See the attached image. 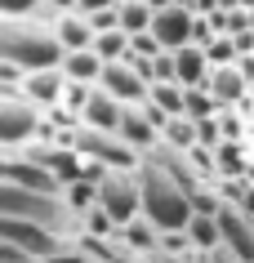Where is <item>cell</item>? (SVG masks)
I'll use <instances>...</instances> for the list:
<instances>
[{
	"label": "cell",
	"mask_w": 254,
	"mask_h": 263,
	"mask_svg": "<svg viewBox=\"0 0 254 263\" xmlns=\"http://www.w3.org/2000/svg\"><path fill=\"white\" fill-rule=\"evenodd\" d=\"M0 58H9L27 71L41 67H63L67 49L58 45L54 23H41V18H0Z\"/></svg>",
	"instance_id": "cell-1"
},
{
	"label": "cell",
	"mask_w": 254,
	"mask_h": 263,
	"mask_svg": "<svg viewBox=\"0 0 254 263\" xmlns=\"http://www.w3.org/2000/svg\"><path fill=\"white\" fill-rule=\"evenodd\" d=\"M0 214H14V219H31L58 232L63 241H81V214L67 205L63 192H27L14 183H0Z\"/></svg>",
	"instance_id": "cell-2"
},
{
	"label": "cell",
	"mask_w": 254,
	"mask_h": 263,
	"mask_svg": "<svg viewBox=\"0 0 254 263\" xmlns=\"http://www.w3.org/2000/svg\"><path fill=\"white\" fill-rule=\"evenodd\" d=\"M139 183H143V214H147L161 232L187 228V219H192V192H187L183 183L169 179L165 170L152 165V161L139 165Z\"/></svg>",
	"instance_id": "cell-3"
},
{
	"label": "cell",
	"mask_w": 254,
	"mask_h": 263,
	"mask_svg": "<svg viewBox=\"0 0 254 263\" xmlns=\"http://www.w3.org/2000/svg\"><path fill=\"white\" fill-rule=\"evenodd\" d=\"M45 129V107L31 103L27 94H5L0 98V147H27Z\"/></svg>",
	"instance_id": "cell-4"
},
{
	"label": "cell",
	"mask_w": 254,
	"mask_h": 263,
	"mask_svg": "<svg viewBox=\"0 0 254 263\" xmlns=\"http://www.w3.org/2000/svg\"><path fill=\"white\" fill-rule=\"evenodd\" d=\"M71 143H76V152L89 156V161H99V165L107 170H139L143 156L129 147L121 134H107V129H89V125H81L76 134H71Z\"/></svg>",
	"instance_id": "cell-5"
},
{
	"label": "cell",
	"mask_w": 254,
	"mask_h": 263,
	"mask_svg": "<svg viewBox=\"0 0 254 263\" xmlns=\"http://www.w3.org/2000/svg\"><path fill=\"white\" fill-rule=\"evenodd\" d=\"M99 205L112 214L116 223H129L143 214V183L139 170H107V179L99 183Z\"/></svg>",
	"instance_id": "cell-6"
},
{
	"label": "cell",
	"mask_w": 254,
	"mask_h": 263,
	"mask_svg": "<svg viewBox=\"0 0 254 263\" xmlns=\"http://www.w3.org/2000/svg\"><path fill=\"white\" fill-rule=\"evenodd\" d=\"M0 241H14V246L31 250L36 259H54L63 246H71V241H63L58 232H49V228H41V223H31V219H14V214H0Z\"/></svg>",
	"instance_id": "cell-7"
},
{
	"label": "cell",
	"mask_w": 254,
	"mask_h": 263,
	"mask_svg": "<svg viewBox=\"0 0 254 263\" xmlns=\"http://www.w3.org/2000/svg\"><path fill=\"white\" fill-rule=\"evenodd\" d=\"M99 85L107 89V94H116L125 107H139V103H147V94H152V85L139 76V67L129 63V58H121V63H107L99 76Z\"/></svg>",
	"instance_id": "cell-8"
},
{
	"label": "cell",
	"mask_w": 254,
	"mask_h": 263,
	"mask_svg": "<svg viewBox=\"0 0 254 263\" xmlns=\"http://www.w3.org/2000/svg\"><path fill=\"white\" fill-rule=\"evenodd\" d=\"M192 27H197V9L192 5H169V9H156L152 18V36L165 49H183V45H192Z\"/></svg>",
	"instance_id": "cell-9"
},
{
	"label": "cell",
	"mask_w": 254,
	"mask_h": 263,
	"mask_svg": "<svg viewBox=\"0 0 254 263\" xmlns=\"http://www.w3.org/2000/svg\"><path fill=\"white\" fill-rule=\"evenodd\" d=\"M23 94L31 103H41V107H58L63 94H67V71L63 67H41V71H27V81H23Z\"/></svg>",
	"instance_id": "cell-10"
},
{
	"label": "cell",
	"mask_w": 254,
	"mask_h": 263,
	"mask_svg": "<svg viewBox=\"0 0 254 263\" xmlns=\"http://www.w3.org/2000/svg\"><path fill=\"white\" fill-rule=\"evenodd\" d=\"M81 116H85V125H89V129H107V134H116V129H121V121H125V103H121L116 94H107L103 85H94V98L85 103Z\"/></svg>",
	"instance_id": "cell-11"
},
{
	"label": "cell",
	"mask_w": 254,
	"mask_h": 263,
	"mask_svg": "<svg viewBox=\"0 0 254 263\" xmlns=\"http://www.w3.org/2000/svg\"><path fill=\"white\" fill-rule=\"evenodd\" d=\"M210 89H214V98H219L223 107H241V103L250 98L254 81L237 67V63H227V67H214L210 71Z\"/></svg>",
	"instance_id": "cell-12"
},
{
	"label": "cell",
	"mask_w": 254,
	"mask_h": 263,
	"mask_svg": "<svg viewBox=\"0 0 254 263\" xmlns=\"http://www.w3.org/2000/svg\"><path fill=\"white\" fill-rule=\"evenodd\" d=\"M116 134H121V139H125L139 156H147L156 143H161V129L143 116V107H125V121H121V129H116Z\"/></svg>",
	"instance_id": "cell-13"
},
{
	"label": "cell",
	"mask_w": 254,
	"mask_h": 263,
	"mask_svg": "<svg viewBox=\"0 0 254 263\" xmlns=\"http://www.w3.org/2000/svg\"><path fill=\"white\" fill-rule=\"evenodd\" d=\"M54 36H58V45H63V49L71 54V49H89L99 31H94L89 14H81V9H71V14H63V18L54 23Z\"/></svg>",
	"instance_id": "cell-14"
},
{
	"label": "cell",
	"mask_w": 254,
	"mask_h": 263,
	"mask_svg": "<svg viewBox=\"0 0 254 263\" xmlns=\"http://www.w3.org/2000/svg\"><path fill=\"white\" fill-rule=\"evenodd\" d=\"M174 63H179V81L183 85H210V54L201 49V45H183V49H174Z\"/></svg>",
	"instance_id": "cell-15"
},
{
	"label": "cell",
	"mask_w": 254,
	"mask_h": 263,
	"mask_svg": "<svg viewBox=\"0 0 254 263\" xmlns=\"http://www.w3.org/2000/svg\"><path fill=\"white\" fill-rule=\"evenodd\" d=\"M103 54L89 45V49H71L67 58H63V71H67L71 81H89V85H99V76H103Z\"/></svg>",
	"instance_id": "cell-16"
},
{
	"label": "cell",
	"mask_w": 254,
	"mask_h": 263,
	"mask_svg": "<svg viewBox=\"0 0 254 263\" xmlns=\"http://www.w3.org/2000/svg\"><path fill=\"white\" fill-rule=\"evenodd\" d=\"M214 161H219V179H245L250 174V156H245L241 139H223L214 147Z\"/></svg>",
	"instance_id": "cell-17"
},
{
	"label": "cell",
	"mask_w": 254,
	"mask_h": 263,
	"mask_svg": "<svg viewBox=\"0 0 254 263\" xmlns=\"http://www.w3.org/2000/svg\"><path fill=\"white\" fill-rule=\"evenodd\" d=\"M187 236H192V246H197L201 254L223 250V228H219V214H192V219H187Z\"/></svg>",
	"instance_id": "cell-18"
},
{
	"label": "cell",
	"mask_w": 254,
	"mask_h": 263,
	"mask_svg": "<svg viewBox=\"0 0 254 263\" xmlns=\"http://www.w3.org/2000/svg\"><path fill=\"white\" fill-rule=\"evenodd\" d=\"M121 241H125V246H134L139 254H152V250L161 246V228H156L147 214H139V219L121 223Z\"/></svg>",
	"instance_id": "cell-19"
},
{
	"label": "cell",
	"mask_w": 254,
	"mask_h": 263,
	"mask_svg": "<svg viewBox=\"0 0 254 263\" xmlns=\"http://www.w3.org/2000/svg\"><path fill=\"white\" fill-rule=\"evenodd\" d=\"M81 236H89V241H112V236H121V223L103 205H94L89 214H81Z\"/></svg>",
	"instance_id": "cell-20"
},
{
	"label": "cell",
	"mask_w": 254,
	"mask_h": 263,
	"mask_svg": "<svg viewBox=\"0 0 254 263\" xmlns=\"http://www.w3.org/2000/svg\"><path fill=\"white\" fill-rule=\"evenodd\" d=\"M0 18H41V23H58V9H49L45 0H0Z\"/></svg>",
	"instance_id": "cell-21"
},
{
	"label": "cell",
	"mask_w": 254,
	"mask_h": 263,
	"mask_svg": "<svg viewBox=\"0 0 254 263\" xmlns=\"http://www.w3.org/2000/svg\"><path fill=\"white\" fill-rule=\"evenodd\" d=\"M94 49L103 54V63H121V58H129V31L125 27L99 31V36H94Z\"/></svg>",
	"instance_id": "cell-22"
},
{
	"label": "cell",
	"mask_w": 254,
	"mask_h": 263,
	"mask_svg": "<svg viewBox=\"0 0 254 263\" xmlns=\"http://www.w3.org/2000/svg\"><path fill=\"white\" fill-rule=\"evenodd\" d=\"M152 18H156V9L147 5V0H125V5H121V27H125L129 36L152 31Z\"/></svg>",
	"instance_id": "cell-23"
},
{
	"label": "cell",
	"mask_w": 254,
	"mask_h": 263,
	"mask_svg": "<svg viewBox=\"0 0 254 263\" xmlns=\"http://www.w3.org/2000/svg\"><path fill=\"white\" fill-rule=\"evenodd\" d=\"M63 196H67V205L76 210V214H89V210L99 205V183L81 174L76 183H67V187H63Z\"/></svg>",
	"instance_id": "cell-24"
},
{
	"label": "cell",
	"mask_w": 254,
	"mask_h": 263,
	"mask_svg": "<svg viewBox=\"0 0 254 263\" xmlns=\"http://www.w3.org/2000/svg\"><path fill=\"white\" fill-rule=\"evenodd\" d=\"M161 143H169V147H179V152H187V147H197V121L192 116H174V121L165 125V134H161Z\"/></svg>",
	"instance_id": "cell-25"
},
{
	"label": "cell",
	"mask_w": 254,
	"mask_h": 263,
	"mask_svg": "<svg viewBox=\"0 0 254 263\" xmlns=\"http://www.w3.org/2000/svg\"><path fill=\"white\" fill-rule=\"evenodd\" d=\"M205 54H210L214 67H227V63H237V58H241V54H237V41H232V36H223V31L205 45Z\"/></svg>",
	"instance_id": "cell-26"
},
{
	"label": "cell",
	"mask_w": 254,
	"mask_h": 263,
	"mask_svg": "<svg viewBox=\"0 0 254 263\" xmlns=\"http://www.w3.org/2000/svg\"><path fill=\"white\" fill-rule=\"evenodd\" d=\"M129 54H139V58H161V54H165V45L156 41L152 31H139V36H129Z\"/></svg>",
	"instance_id": "cell-27"
},
{
	"label": "cell",
	"mask_w": 254,
	"mask_h": 263,
	"mask_svg": "<svg viewBox=\"0 0 254 263\" xmlns=\"http://www.w3.org/2000/svg\"><path fill=\"white\" fill-rule=\"evenodd\" d=\"M197 139H201V147H219V143H223V125H219V116L197 121Z\"/></svg>",
	"instance_id": "cell-28"
},
{
	"label": "cell",
	"mask_w": 254,
	"mask_h": 263,
	"mask_svg": "<svg viewBox=\"0 0 254 263\" xmlns=\"http://www.w3.org/2000/svg\"><path fill=\"white\" fill-rule=\"evenodd\" d=\"M0 263H45V259H36L31 250L14 246V241H0Z\"/></svg>",
	"instance_id": "cell-29"
},
{
	"label": "cell",
	"mask_w": 254,
	"mask_h": 263,
	"mask_svg": "<svg viewBox=\"0 0 254 263\" xmlns=\"http://www.w3.org/2000/svg\"><path fill=\"white\" fill-rule=\"evenodd\" d=\"M219 125H223V139H245V121H241L232 107L219 111Z\"/></svg>",
	"instance_id": "cell-30"
},
{
	"label": "cell",
	"mask_w": 254,
	"mask_h": 263,
	"mask_svg": "<svg viewBox=\"0 0 254 263\" xmlns=\"http://www.w3.org/2000/svg\"><path fill=\"white\" fill-rule=\"evenodd\" d=\"M89 23H94V31H112V27H121V5H112V9H99V14H89Z\"/></svg>",
	"instance_id": "cell-31"
},
{
	"label": "cell",
	"mask_w": 254,
	"mask_h": 263,
	"mask_svg": "<svg viewBox=\"0 0 254 263\" xmlns=\"http://www.w3.org/2000/svg\"><path fill=\"white\" fill-rule=\"evenodd\" d=\"M147 263H197V254H179V250H165V246H156L152 254H147Z\"/></svg>",
	"instance_id": "cell-32"
},
{
	"label": "cell",
	"mask_w": 254,
	"mask_h": 263,
	"mask_svg": "<svg viewBox=\"0 0 254 263\" xmlns=\"http://www.w3.org/2000/svg\"><path fill=\"white\" fill-rule=\"evenodd\" d=\"M232 41H237V54H241V58H245V54H254V27H250V31H237Z\"/></svg>",
	"instance_id": "cell-33"
},
{
	"label": "cell",
	"mask_w": 254,
	"mask_h": 263,
	"mask_svg": "<svg viewBox=\"0 0 254 263\" xmlns=\"http://www.w3.org/2000/svg\"><path fill=\"white\" fill-rule=\"evenodd\" d=\"M116 0H81V5H76V9H81V14H99V9H112Z\"/></svg>",
	"instance_id": "cell-34"
},
{
	"label": "cell",
	"mask_w": 254,
	"mask_h": 263,
	"mask_svg": "<svg viewBox=\"0 0 254 263\" xmlns=\"http://www.w3.org/2000/svg\"><path fill=\"white\" fill-rule=\"evenodd\" d=\"M45 5H49V9H58V14H71L81 0H45Z\"/></svg>",
	"instance_id": "cell-35"
},
{
	"label": "cell",
	"mask_w": 254,
	"mask_h": 263,
	"mask_svg": "<svg viewBox=\"0 0 254 263\" xmlns=\"http://www.w3.org/2000/svg\"><path fill=\"white\" fill-rule=\"evenodd\" d=\"M241 210H245V214H250V219H254V187H250V192H245V201H241Z\"/></svg>",
	"instance_id": "cell-36"
},
{
	"label": "cell",
	"mask_w": 254,
	"mask_h": 263,
	"mask_svg": "<svg viewBox=\"0 0 254 263\" xmlns=\"http://www.w3.org/2000/svg\"><path fill=\"white\" fill-rule=\"evenodd\" d=\"M152 9H169V5H183V0H147Z\"/></svg>",
	"instance_id": "cell-37"
},
{
	"label": "cell",
	"mask_w": 254,
	"mask_h": 263,
	"mask_svg": "<svg viewBox=\"0 0 254 263\" xmlns=\"http://www.w3.org/2000/svg\"><path fill=\"white\" fill-rule=\"evenodd\" d=\"M197 263H214V254H197Z\"/></svg>",
	"instance_id": "cell-38"
},
{
	"label": "cell",
	"mask_w": 254,
	"mask_h": 263,
	"mask_svg": "<svg viewBox=\"0 0 254 263\" xmlns=\"http://www.w3.org/2000/svg\"><path fill=\"white\" fill-rule=\"evenodd\" d=\"M116 5H125V0H116Z\"/></svg>",
	"instance_id": "cell-39"
},
{
	"label": "cell",
	"mask_w": 254,
	"mask_h": 263,
	"mask_svg": "<svg viewBox=\"0 0 254 263\" xmlns=\"http://www.w3.org/2000/svg\"><path fill=\"white\" fill-rule=\"evenodd\" d=\"M250 18H254V9H250Z\"/></svg>",
	"instance_id": "cell-40"
},
{
	"label": "cell",
	"mask_w": 254,
	"mask_h": 263,
	"mask_svg": "<svg viewBox=\"0 0 254 263\" xmlns=\"http://www.w3.org/2000/svg\"><path fill=\"white\" fill-rule=\"evenodd\" d=\"M187 5H192V0H187Z\"/></svg>",
	"instance_id": "cell-41"
}]
</instances>
